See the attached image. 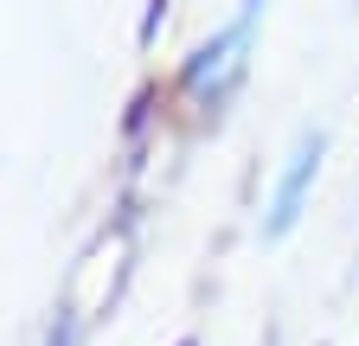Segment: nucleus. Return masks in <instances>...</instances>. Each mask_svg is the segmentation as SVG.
<instances>
[{
	"instance_id": "f257e3e1",
	"label": "nucleus",
	"mask_w": 359,
	"mask_h": 346,
	"mask_svg": "<svg viewBox=\"0 0 359 346\" xmlns=\"http://www.w3.org/2000/svg\"><path fill=\"white\" fill-rule=\"evenodd\" d=\"M314 173H321V141H302L295 148V160H289V173H283V186H276V231H289L295 225V212H302V199H308V186H314Z\"/></svg>"
},
{
	"instance_id": "f03ea898",
	"label": "nucleus",
	"mask_w": 359,
	"mask_h": 346,
	"mask_svg": "<svg viewBox=\"0 0 359 346\" xmlns=\"http://www.w3.org/2000/svg\"><path fill=\"white\" fill-rule=\"evenodd\" d=\"M52 346H71V333H58V340H52Z\"/></svg>"
}]
</instances>
